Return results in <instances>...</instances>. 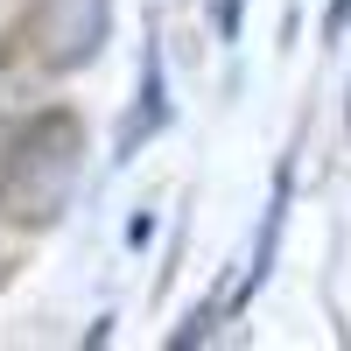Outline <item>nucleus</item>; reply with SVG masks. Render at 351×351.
<instances>
[{"mask_svg": "<svg viewBox=\"0 0 351 351\" xmlns=\"http://www.w3.org/2000/svg\"><path fill=\"white\" fill-rule=\"evenodd\" d=\"M84 176V120L71 106H36L28 120L8 127V225L49 232L71 211Z\"/></svg>", "mask_w": 351, "mask_h": 351, "instance_id": "f257e3e1", "label": "nucleus"}, {"mask_svg": "<svg viewBox=\"0 0 351 351\" xmlns=\"http://www.w3.org/2000/svg\"><path fill=\"white\" fill-rule=\"evenodd\" d=\"M106 36H112V0H28L14 21V43L28 49V64L56 77L99 64Z\"/></svg>", "mask_w": 351, "mask_h": 351, "instance_id": "f03ea898", "label": "nucleus"}, {"mask_svg": "<svg viewBox=\"0 0 351 351\" xmlns=\"http://www.w3.org/2000/svg\"><path fill=\"white\" fill-rule=\"evenodd\" d=\"M169 120H176V99H169V56H162V36H141V77H134V106L120 112V134H112V169H127Z\"/></svg>", "mask_w": 351, "mask_h": 351, "instance_id": "7ed1b4c3", "label": "nucleus"}, {"mask_svg": "<svg viewBox=\"0 0 351 351\" xmlns=\"http://www.w3.org/2000/svg\"><path fill=\"white\" fill-rule=\"evenodd\" d=\"M288 204H295V162H281L274 169V190H267V211H260V239L246 246V260H239V281H232V295H218V309L225 316H239L260 288H267V274H274V253H281V232H288Z\"/></svg>", "mask_w": 351, "mask_h": 351, "instance_id": "20e7f679", "label": "nucleus"}, {"mask_svg": "<svg viewBox=\"0 0 351 351\" xmlns=\"http://www.w3.org/2000/svg\"><path fill=\"white\" fill-rule=\"evenodd\" d=\"M344 28H351V0H330V8H324V36L337 43V36H344Z\"/></svg>", "mask_w": 351, "mask_h": 351, "instance_id": "39448f33", "label": "nucleus"}, {"mask_svg": "<svg viewBox=\"0 0 351 351\" xmlns=\"http://www.w3.org/2000/svg\"><path fill=\"white\" fill-rule=\"evenodd\" d=\"M344 127H351V84H344Z\"/></svg>", "mask_w": 351, "mask_h": 351, "instance_id": "423d86ee", "label": "nucleus"}]
</instances>
